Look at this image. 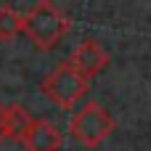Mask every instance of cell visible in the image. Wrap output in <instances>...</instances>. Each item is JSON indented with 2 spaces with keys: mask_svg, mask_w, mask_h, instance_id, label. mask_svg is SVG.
Returning a JSON list of instances; mask_svg holds the SVG:
<instances>
[{
  "mask_svg": "<svg viewBox=\"0 0 151 151\" xmlns=\"http://www.w3.org/2000/svg\"><path fill=\"white\" fill-rule=\"evenodd\" d=\"M32 117L24 106L19 104H8L5 106V133H8V141H24V135L29 133L32 127Z\"/></svg>",
  "mask_w": 151,
  "mask_h": 151,
  "instance_id": "cell-6",
  "label": "cell"
},
{
  "mask_svg": "<svg viewBox=\"0 0 151 151\" xmlns=\"http://www.w3.org/2000/svg\"><path fill=\"white\" fill-rule=\"evenodd\" d=\"M69 64H72L80 74H85L88 80H93V77H98V74L109 66V53L104 50L101 42L85 40V42H80V45L69 53Z\"/></svg>",
  "mask_w": 151,
  "mask_h": 151,
  "instance_id": "cell-4",
  "label": "cell"
},
{
  "mask_svg": "<svg viewBox=\"0 0 151 151\" xmlns=\"http://www.w3.org/2000/svg\"><path fill=\"white\" fill-rule=\"evenodd\" d=\"M90 90V80L85 74H80L69 61L58 64L45 80H42V93L64 111L74 109V104Z\"/></svg>",
  "mask_w": 151,
  "mask_h": 151,
  "instance_id": "cell-3",
  "label": "cell"
},
{
  "mask_svg": "<svg viewBox=\"0 0 151 151\" xmlns=\"http://www.w3.org/2000/svg\"><path fill=\"white\" fill-rule=\"evenodd\" d=\"M8 141V133H5V104H0V143Z\"/></svg>",
  "mask_w": 151,
  "mask_h": 151,
  "instance_id": "cell-8",
  "label": "cell"
},
{
  "mask_svg": "<svg viewBox=\"0 0 151 151\" xmlns=\"http://www.w3.org/2000/svg\"><path fill=\"white\" fill-rule=\"evenodd\" d=\"M21 143L27 151H61V133L50 119H35Z\"/></svg>",
  "mask_w": 151,
  "mask_h": 151,
  "instance_id": "cell-5",
  "label": "cell"
},
{
  "mask_svg": "<svg viewBox=\"0 0 151 151\" xmlns=\"http://www.w3.org/2000/svg\"><path fill=\"white\" fill-rule=\"evenodd\" d=\"M72 21L69 16L50 0H40L35 8L24 13V35L37 50H50L61 42V37L69 32Z\"/></svg>",
  "mask_w": 151,
  "mask_h": 151,
  "instance_id": "cell-1",
  "label": "cell"
},
{
  "mask_svg": "<svg viewBox=\"0 0 151 151\" xmlns=\"http://www.w3.org/2000/svg\"><path fill=\"white\" fill-rule=\"evenodd\" d=\"M117 122L114 117L96 101L85 104L72 119H69V133L77 143H82L85 149H98L111 133H114Z\"/></svg>",
  "mask_w": 151,
  "mask_h": 151,
  "instance_id": "cell-2",
  "label": "cell"
},
{
  "mask_svg": "<svg viewBox=\"0 0 151 151\" xmlns=\"http://www.w3.org/2000/svg\"><path fill=\"white\" fill-rule=\"evenodd\" d=\"M19 32H24V16L13 8H0V42H11Z\"/></svg>",
  "mask_w": 151,
  "mask_h": 151,
  "instance_id": "cell-7",
  "label": "cell"
}]
</instances>
